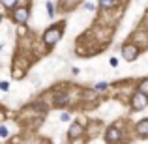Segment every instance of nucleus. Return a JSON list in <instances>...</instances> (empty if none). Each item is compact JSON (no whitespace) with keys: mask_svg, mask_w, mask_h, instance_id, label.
Instances as JSON below:
<instances>
[{"mask_svg":"<svg viewBox=\"0 0 148 144\" xmlns=\"http://www.w3.org/2000/svg\"><path fill=\"white\" fill-rule=\"evenodd\" d=\"M60 38H62V30L58 28V26H53V28H49L47 32L43 34V43L47 45V47H53L54 43H58Z\"/></svg>","mask_w":148,"mask_h":144,"instance_id":"f257e3e1","label":"nucleus"},{"mask_svg":"<svg viewBox=\"0 0 148 144\" xmlns=\"http://www.w3.org/2000/svg\"><path fill=\"white\" fill-rule=\"evenodd\" d=\"M28 15H30L28 8L17 6V8H13V13H11V17H13L15 23H19V25H25V23L28 21Z\"/></svg>","mask_w":148,"mask_h":144,"instance_id":"f03ea898","label":"nucleus"},{"mask_svg":"<svg viewBox=\"0 0 148 144\" xmlns=\"http://www.w3.org/2000/svg\"><path fill=\"white\" fill-rule=\"evenodd\" d=\"M122 56H124V60L133 62L135 58L139 56V47H137V45H131V43L124 45V47H122Z\"/></svg>","mask_w":148,"mask_h":144,"instance_id":"7ed1b4c3","label":"nucleus"},{"mask_svg":"<svg viewBox=\"0 0 148 144\" xmlns=\"http://www.w3.org/2000/svg\"><path fill=\"white\" fill-rule=\"evenodd\" d=\"M146 105H148V96L141 94V92L133 94V97H131V107H133L135 111H143Z\"/></svg>","mask_w":148,"mask_h":144,"instance_id":"20e7f679","label":"nucleus"},{"mask_svg":"<svg viewBox=\"0 0 148 144\" xmlns=\"http://www.w3.org/2000/svg\"><path fill=\"white\" fill-rule=\"evenodd\" d=\"M120 137H122V133H120V129L116 126H111L107 129V133H105V139H107L109 144H116L120 141Z\"/></svg>","mask_w":148,"mask_h":144,"instance_id":"39448f33","label":"nucleus"},{"mask_svg":"<svg viewBox=\"0 0 148 144\" xmlns=\"http://www.w3.org/2000/svg\"><path fill=\"white\" fill-rule=\"evenodd\" d=\"M83 133H84V127L81 126V124H73V126L69 127V131H68V135H69L71 139H79Z\"/></svg>","mask_w":148,"mask_h":144,"instance_id":"423d86ee","label":"nucleus"},{"mask_svg":"<svg viewBox=\"0 0 148 144\" xmlns=\"http://www.w3.org/2000/svg\"><path fill=\"white\" fill-rule=\"evenodd\" d=\"M137 133L141 137H148V120H143L137 124Z\"/></svg>","mask_w":148,"mask_h":144,"instance_id":"0eeeda50","label":"nucleus"},{"mask_svg":"<svg viewBox=\"0 0 148 144\" xmlns=\"http://www.w3.org/2000/svg\"><path fill=\"white\" fill-rule=\"evenodd\" d=\"M116 4H118V0H99V6L103 10H112Z\"/></svg>","mask_w":148,"mask_h":144,"instance_id":"6e6552de","label":"nucleus"},{"mask_svg":"<svg viewBox=\"0 0 148 144\" xmlns=\"http://www.w3.org/2000/svg\"><path fill=\"white\" fill-rule=\"evenodd\" d=\"M54 103H56L58 107H62V105H66V103H68V96H66V94H58L56 97H54Z\"/></svg>","mask_w":148,"mask_h":144,"instance_id":"1a4fd4ad","label":"nucleus"},{"mask_svg":"<svg viewBox=\"0 0 148 144\" xmlns=\"http://www.w3.org/2000/svg\"><path fill=\"white\" fill-rule=\"evenodd\" d=\"M2 6L8 10H13V8H17V0H2Z\"/></svg>","mask_w":148,"mask_h":144,"instance_id":"9d476101","label":"nucleus"},{"mask_svg":"<svg viewBox=\"0 0 148 144\" xmlns=\"http://www.w3.org/2000/svg\"><path fill=\"white\" fill-rule=\"evenodd\" d=\"M139 92L145 94V96H148V79H145L141 84H139Z\"/></svg>","mask_w":148,"mask_h":144,"instance_id":"9b49d317","label":"nucleus"},{"mask_svg":"<svg viewBox=\"0 0 148 144\" xmlns=\"http://www.w3.org/2000/svg\"><path fill=\"white\" fill-rule=\"evenodd\" d=\"M47 11H49L51 17H53V13H54V6H53V2H47Z\"/></svg>","mask_w":148,"mask_h":144,"instance_id":"f8f14e48","label":"nucleus"},{"mask_svg":"<svg viewBox=\"0 0 148 144\" xmlns=\"http://www.w3.org/2000/svg\"><path fill=\"white\" fill-rule=\"evenodd\" d=\"M105 88H107V84H105V83H98V84H96V90H98V92L105 90Z\"/></svg>","mask_w":148,"mask_h":144,"instance_id":"ddd939ff","label":"nucleus"},{"mask_svg":"<svg viewBox=\"0 0 148 144\" xmlns=\"http://www.w3.org/2000/svg\"><path fill=\"white\" fill-rule=\"evenodd\" d=\"M0 137H8V129L4 126H0Z\"/></svg>","mask_w":148,"mask_h":144,"instance_id":"4468645a","label":"nucleus"},{"mask_svg":"<svg viewBox=\"0 0 148 144\" xmlns=\"http://www.w3.org/2000/svg\"><path fill=\"white\" fill-rule=\"evenodd\" d=\"M84 10L92 11V10H94V4H92V2H86V4H84Z\"/></svg>","mask_w":148,"mask_h":144,"instance_id":"2eb2a0df","label":"nucleus"},{"mask_svg":"<svg viewBox=\"0 0 148 144\" xmlns=\"http://www.w3.org/2000/svg\"><path fill=\"white\" fill-rule=\"evenodd\" d=\"M60 120H62V122H68V120H69V114H68V112H64V114H60Z\"/></svg>","mask_w":148,"mask_h":144,"instance_id":"dca6fc26","label":"nucleus"},{"mask_svg":"<svg viewBox=\"0 0 148 144\" xmlns=\"http://www.w3.org/2000/svg\"><path fill=\"white\" fill-rule=\"evenodd\" d=\"M111 66H112V68H116V66H118V60H116V58H111Z\"/></svg>","mask_w":148,"mask_h":144,"instance_id":"f3484780","label":"nucleus"},{"mask_svg":"<svg viewBox=\"0 0 148 144\" xmlns=\"http://www.w3.org/2000/svg\"><path fill=\"white\" fill-rule=\"evenodd\" d=\"M0 90H8V83H0Z\"/></svg>","mask_w":148,"mask_h":144,"instance_id":"a211bd4d","label":"nucleus"},{"mask_svg":"<svg viewBox=\"0 0 148 144\" xmlns=\"http://www.w3.org/2000/svg\"><path fill=\"white\" fill-rule=\"evenodd\" d=\"M0 21H2V15H0Z\"/></svg>","mask_w":148,"mask_h":144,"instance_id":"6ab92c4d","label":"nucleus"},{"mask_svg":"<svg viewBox=\"0 0 148 144\" xmlns=\"http://www.w3.org/2000/svg\"><path fill=\"white\" fill-rule=\"evenodd\" d=\"M0 49H2V45H0Z\"/></svg>","mask_w":148,"mask_h":144,"instance_id":"aec40b11","label":"nucleus"}]
</instances>
